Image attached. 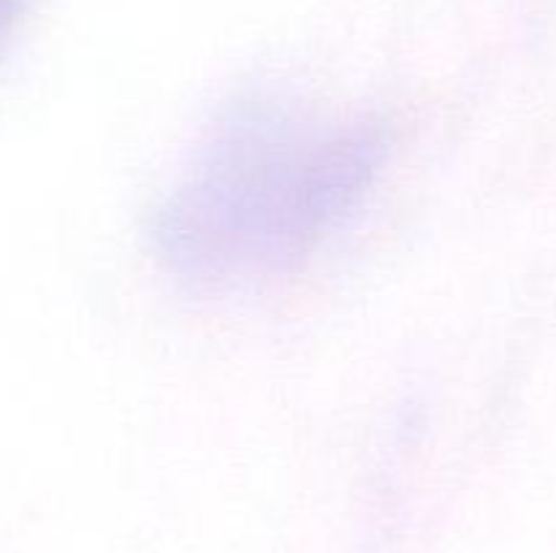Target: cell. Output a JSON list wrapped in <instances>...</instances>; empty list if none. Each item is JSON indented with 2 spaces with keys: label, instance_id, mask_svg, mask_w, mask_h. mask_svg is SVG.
Here are the masks:
<instances>
[{
  "label": "cell",
  "instance_id": "cell-1",
  "mask_svg": "<svg viewBox=\"0 0 556 553\" xmlns=\"http://www.w3.org/2000/svg\"><path fill=\"white\" fill-rule=\"evenodd\" d=\"M386 160L367 119H329L277 98L220 114L155 217V249L193 291L291 274L356 211Z\"/></svg>",
  "mask_w": 556,
  "mask_h": 553
},
{
  "label": "cell",
  "instance_id": "cell-2",
  "mask_svg": "<svg viewBox=\"0 0 556 553\" xmlns=\"http://www.w3.org/2000/svg\"><path fill=\"white\" fill-rule=\"evenodd\" d=\"M22 0H0V49L9 41L11 30H14L16 20H20Z\"/></svg>",
  "mask_w": 556,
  "mask_h": 553
}]
</instances>
